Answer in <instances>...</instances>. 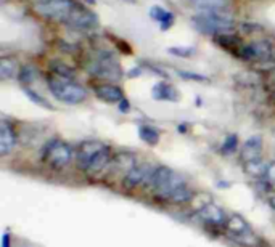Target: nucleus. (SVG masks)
<instances>
[{
    "instance_id": "nucleus-1",
    "label": "nucleus",
    "mask_w": 275,
    "mask_h": 247,
    "mask_svg": "<svg viewBox=\"0 0 275 247\" xmlns=\"http://www.w3.org/2000/svg\"><path fill=\"white\" fill-rule=\"evenodd\" d=\"M192 24L201 34L209 36H222V34H232L235 27V21L227 10L217 11H200L192 18Z\"/></svg>"
},
{
    "instance_id": "nucleus-2",
    "label": "nucleus",
    "mask_w": 275,
    "mask_h": 247,
    "mask_svg": "<svg viewBox=\"0 0 275 247\" xmlns=\"http://www.w3.org/2000/svg\"><path fill=\"white\" fill-rule=\"evenodd\" d=\"M185 183L187 182H185V178L181 173L174 172L172 168L166 165H160L155 168L148 188L153 189V193L158 199L169 202L171 196L181 186H183Z\"/></svg>"
},
{
    "instance_id": "nucleus-3",
    "label": "nucleus",
    "mask_w": 275,
    "mask_h": 247,
    "mask_svg": "<svg viewBox=\"0 0 275 247\" xmlns=\"http://www.w3.org/2000/svg\"><path fill=\"white\" fill-rule=\"evenodd\" d=\"M47 83L53 97L66 104H79L87 98V90L72 79L52 74L48 76Z\"/></svg>"
},
{
    "instance_id": "nucleus-4",
    "label": "nucleus",
    "mask_w": 275,
    "mask_h": 247,
    "mask_svg": "<svg viewBox=\"0 0 275 247\" xmlns=\"http://www.w3.org/2000/svg\"><path fill=\"white\" fill-rule=\"evenodd\" d=\"M74 157V149L72 146L61 142L58 138H53L44 146L42 151V159L46 164H48L55 170H63L72 162Z\"/></svg>"
},
{
    "instance_id": "nucleus-5",
    "label": "nucleus",
    "mask_w": 275,
    "mask_h": 247,
    "mask_svg": "<svg viewBox=\"0 0 275 247\" xmlns=\"http://www.w3.org/2000/svg\"><path fill=\"white\" fill-rule=\"evenodd\" d=\"M89 74H93L105 81L116 82L122 77V71L119 63L116 61L115 55L110 52H100L97 58L92 60V63L89 64Z\"/></svg>"
},
{
    "instance_id": "nucleus-6",
    "label": "nucleus",
    "mask_w": 275,
    "mask_h": 247,
    "mask_svg": "<svg viewBox=\"0 0 275 247\" xmlns=\"http://www.w3.org/2000/svg\"><path fill=\"white\" fill-rule=\"evenodd\" d=\"M77 7L72 0H39L36 3V11L41 16L52 21L68 22L72 11Z\"/></svg>"
},
{
    "instance_id": "nucleus-7",
    "label": "nucleus",
    "mask_w": 275,
    "mask_h": 247,
    "mask_svg": "<svg viewBox=\"0 0 275 247\" xmlns=\"http://www.w3.org/2000/svg\"><path fill=\"white\" fill-rule=\"evenodd\" d=\"M272 55L274 47L266 39H259V41H254L252 43L243 45L237 53L238 58L243 61H271Z\"/></svg>"
},
{
    "instance_id": "nucleus-8",
    "label": "nucleus",
    "mask_w": 275,
    "mask_h": 247,
    "mask_svg": "<svg viewBox=\"0 0 275 247\" xmlns=\"http://www.w3.org/2000/svg\"><path fill=\"white\" fill-rule=\"evenodd\" d=\"M230 236L238 241L240 244H243L246 247H251V246H256L257 244V239L254 233H252V229L250 228V225L246 223L243 218L240 215H232L229 217V222H227V226Z\"/></svg>"
},
{
    "instance_id": "nucleus-9",
    "label": "nucleus",
    "mask_w": 275,
    "mask_h": 247,
    "mask_svg": "<svg viewBox=\"0 0 275 247\" xmlns=\"http://www.w3.org/2000/svg\"><path fill=\"white\" fill-rule=\"evenodd\" d=\"M155 168L150 164H137L122 177V186L126 189H136L138 186H148Z\"/></svg>"
},
{
    "instance_id": "nucleus-10",
    "label": "nucleus",
    "mask_w": 275,
    "mask_h": 247,
    "mask_svg": "<svg viewBox=\"0 0 275 247\" xmlns=\"http://www.w3.org/2000/svg\"><path fill=\"white\" fill-rule=\"evenodd\" d=\"M106 144L102 142H97V140H87V142H82L77 146L76 151V164L81 168L82 172H86V168L91 164V161L97 156L100 151L105 148Z\"/></svg>"
},
{
    "instance_id": "nucleus-11",
    "label": "nucleus",
    "mask_w": 275,
    "mask_h": 247,
    "mask_svg": "<svg viewBox=\"0 0 275 247\" xmlns=\"http://www.w3.org/2000/svg\"><path fill=\"white\" fill-rule=\"evenodd\" d=\"M198 217L206 226H214V228H226L229 222V215L226 213V210L214 204H206L198 212Z\"/></svg>"
},
{
    "instance_id": "nucleus-12",
    "label": "nucleus",
    "mask_w": 275,
    "mask_h": 247,
    "mask_svg": "<svg viewBox=\"0 0 275 247\" xmlns=\"http://www.w3.org/2000/svg\"><path fill=\"white\" fill-rule=\"evenodd\" d=\"M261 153H262V138L259 135H252L251 138L246 140L243 148L240 151V161L246 165L252 161L261 159Z\"/></svg>"
},
{
    "instance_id": "nucleus-13",
    "label": "nucleus",
    "mask_w": 275,
    "mask_h": 247,
    "mask_svg": "<svg viewBox=\"0 0 275 247\" xmlns=\"http://www.w3.org/2000/svg\"><path fill=\"white\" fill-rule=\"evenodd\" d=\"M68 24H71L74 29H93L97 26V16L92 11L77 7L68 20Z\"/></svg>"
},
{
    "instance_id": "nucleus-14",
    "label": "nucleus",
    "mask_w": 275,
    "mask_h": 247,
    "mask_svg": "<svg viewBox=\"0 0 275 247\" xmlns=\"http://www.w3.org/2000/svg\"><path fill=\"white\" fill-rule=\"evenodd\" d=\"M16 144V133L7 121L0 124V156L5 157L13 151Z\"/></svg>"
},
{
    "instance_id": "nucleus-15",
    "label": "nucleus",
    "mask_w": 275,
    "mask_h": 247,
    "mask_svg": "<svg viewBox=\"0 0 275 247\" xmlns=\"http://www.w3.org/2000/svg\"><path fill=\"white\" fill-rule=\"evenodd\" d=\"M95 95H97L98 100L105 101V103H119L121 100H124V92L117 87V85H111V83H102V85L95 87Z\"/></svg>"
},
{
    "instance_id": "nucleus-16",
    "label": "nucleus",
    "mask_w": 275,
    "mask_h": 247,
    "mask_svg": "<svg viewBox=\"0 0 275 247\" xmlns=\"http://www.w3.org/2000/svg\"><path fill=\"white\" fill-rule=\"evenodd\" d=\"M151 95H153V98L158 101H177L179 100L177 90L166 82L156 83V85L151 88Z\"/></svg>"
},
{
    "instance_id": "nucleus-17",
    "label": "nucleus",
    "mask_w": 275,
    "mask_h": 247,
    "mask_svg": "<svg viewBox=\"0 0 275 247\" xmlns=\"http://www.w3.org/2000/svg\"><path fill=\"white\" fill-rule=\"evenodd\" d=\"M111 165H113L115 170H122V172H124V175H126V173L131 170L132 167H136L137 164H136V157H134V154H131V153H119L113 159V162H111Z\"/></svg>"
},
{
    "instance_id": "nucleus-18",
    "label": "nucleus",
    "mask_w": 275,
    "mask_h": 247,
    "mask_svg": "<svg viewBox=\"0 0 275 247\" xmlns=\"http://www.w3.org/2000/svg\"><path fill=\"white\" fill-rule=\"evenodd\" d=\"M216 42L221 45L222 48L232 52L233 55H237L240 52V48L243 47V43L240 42V39L235 37L233 34H222V36H216Z\"/></svg>"
},
{
    "instance_id": "nucleus-19",
    "label": "nucleus",
    "mask_w": 275,
    "mask_h": 247,
    "mask_svg": "<svg viewBox=\"0 0 275 247\" xmlns=\"http://www.w3.org/2000/svg\"><path fill=\"white\" fill-rule=\"evenodd\" d=\"M193 7L198 11H217L229 7V0H193Z\"/></svg>"
},
{
    "instance_id": "nucleus-20",
    "label": "nucleus",
    "mask_w": 275,
    "mask_h": 247,
    "mask_svg": "<svg viewBox=\"0 0 275 247\" xmlns=\"http://www.w3.org/2000/svg\"><path fill=\"white\" fill-rule=\"evenodd\" d=\"M16 74H20L16 61L12 58H2V61H0V79L8 81V79H12Z\"/></svg>"
},
{
    "instance_id": "nucleus-21",
    "label": "nucleus",
    "mask_w": 275,
    "mask_h": 247,
    "mask_svg": "<svg viewBox=\"0 0 275 247\" xmlns=\"http://www.w3.org/2000/svg\"><path fill=\"white\" fill-rule=\"evenodd\" d=\"M138 137H140V140H143V142L150 146L158 144V142H160L158 130H155L153 127H148V125H140L138 127Z\"/></svg>"
},
{
    "instance_id": "nucleus-22",
    "label": "nucleus",
    "mask_w": 275,
    "mask_h": 247,
    "mask_svg": "<svg viewBox=\"0 0 275 247\" xmlns=\"http://www.w3.org/2000/svg\"><path fill=\"white\" fill-rule=\"evenodd\" d=\"M192 198H193V191L188 188L187 183H185L183 186H181L171 196L169 202L171 204H187V202L192 201Z\"/></svg>"
},
{
    "instance_id": "nucleus-23",
    "label": "nucleus",
    "mask_w": 275,
    "mask_h": 247,
    "mask_svg": "<svg viewBox=\"0 0 275 247\" xmlns=\"http://www.w3.org/2000/svg\"><path fill=\"white\" fill-rule=\"evenodd\" d=\"M245 170L250 173L252 177H259V178H264L266 177V170H267V164H264L261 159L257 161H252L250 164L245 165Z\"/></svg>"
},
{
    "instance_id": "nucleus-24",
    "label": "nucleus",
    "mask_w": 275,
    "mask_h": 247,
    "mask_svg": "<svg viewBox=\"0 0 275 247\" xmlns=\"http://www.w3.org/2000/svg\"><path fill=\"white\" fill-rule=\"evenodd\" d=\"M23 92L26 93V97L29 98L32 103H36L39 106H42V108H46V109H53V106L48 103V101L42 97V95H39L37 92H34V90H31L29 87H23Z\"/></svg>"
},
{
    "instance_id": "nucleus-25",
    "label": "nucleus",
    "mask_w": 275,
    "mask_h": 247,
    "mask_svg": "<svg viewBox=\"0 0 275 247\" xmlns=\"http://www.w3.org/2000/svg\"><path fill=\"white\" fill-rule=\"evenodd\" d=\"M237 148H238V137L235 133L227 135L226 140H224L222 146H221V151L224 154H232V153L237 151Z\"/></svg>"
},
{
    "instance_id": "nucleus-26",
    "label": "nucleus",
    "mask_w": 275,
    "mask_h": 247,
    "mask_svg": "<svg viewBox=\"0 0 275 247\" xmlns=\"http://www.w3.org/2000/svg\"><path fill=\"white\" fill-rule=\"evenodd\" d=\"M52 69H53V74H57V76L68 77V79L74 77V69H72V67H69L68 64L61 63V61H57V63H53V64H52Z\"/></svg>"
},
{
    "instance_id": "nucleus-27",
    "label": "nucleus",
    "mask_w": 275,
    "mask_h": 247,
    "mask_svg": "<svg viewBox=\"0 0 275 247\" xmlns=\"http://www.w3.org/2000/svg\"><path fill=\"white\" fill-rule=\"evenodd\" d=\"M18 79L23 85H29V83L36 79V69L32 66H24L23 69L20 71Z\"/></svg>"
},
{
    "instance_id": "nucleus-28",
    "label": "nucleus",
    "mask_w": 275,
    "mask_h": 247,
    "mask_svg": "<svg viewBox=\"0 0 275 247\" xmlns=\"http://www.w3.org/2000/svg\"><path fill=\"white\" fill-rule=\"evenodd\" d=\"M179 76L185 81H196V82H207L209 79L206 76H201V74H196V72H190V71H179Z\"/></svg>"
},
{
    "instance_id": "nucleus-29",
    "label": "nucleus",
    "mask_w": 275,
    "mask_h": 247,
    "mask_svg": "<svg viewBox=\"0 0 275 247\" xmlns=\"http://www.w3.org/2000/svg\"><path fill=\"white\" fill-rule=\"evenodd\" d=\"M166 13H167V10H164L162 7H160V5H155V7H151V10H150L151 20H155V21H158V22H161V20L164 18Z\"/></svg>"
},
{
    "instance_id": "nucleus-30",
    "label": "nucleus",
    "mask_w": 275,
    "mask_h": 247,
    "mask_svg": "<svg viewBox=\"0 0 275 247\" xmlns=\"http://www.w3.org/2000/svg\"><path fill=\"white\" fill-rule=\"evenodd\" d=\"M171 55H176V56H190L195 53V48L192 47H174L167 50Z\"/></svg>"
},
{
    "instance_id": "nucleus-31",
    "label": "nucleus",
    "mask_w": 275,
    "mask_h": 247,
    "mask_svg": "<svg viewBox=\"0 0 275 247\" xmlns=\"http://www.w3.org/2000/svg\"><path fill=\"white\" fill-rule=\"evenodd\" d=\"M174 20H176V16H174L171 11H167L166 16H164V18H162L161 22H160V29H161V31H167V29H169V27L174 24Z\"/></svg>"
},
{
    "instance_id": "nucleus-32",
    "label": "nucleus",
    "mask_w": 275,
    "mask_h": 247,
    "mask_svg": "<svg viewBox=\"0 0 275 247\" xmlns=\"http://www.w3.org/2000/svg\"><path fill=\"white\" fill-rule=\"evenodd\" d=\"M266 182H275V161L271 162V164H267V170H266V177H264Z\"/></svg>"
},
{
    "instance_id": "nucleus-33",
    "label": "nucleus",
    "mask_w": 275,
    "mask_h": 247,
    "mask_svg": "<svg viewBox=\"0 0 275 247\" xmlns=\"http://www.w3.org/2000/svg\"><path fill=\"white\" fill-rule=\"evenodd\" d=\"M117 109H119L122 114H126V112H129V109H131V103H129V100H127V98L121 100L119 103H117Z\"/></svg>"
},
{
    "instance_id": "nucleus-34",
    "label": "nucleus",
    "mask_w": 275,
    "mask_h": 247,
    "mask_svg": "<svg viewBox=\"0 0 275 247\" xmlns=\"http://www.w3.org/2000/svg\"><path fill=\"white\" fill-rule=\"evenodd\" d=\"M10 233L8 231H5L3 236H2V247H10Z\"/></svg>"
},
{
    "instance_id": "nucleus-35",
    "label": "nucleus",
    "mask_w": 275,
    "mask_h": 247,
    "mask_svg": "<svg viewBox=\"0 0 275 247\" xmlns=\"http://www.w3.org/2000/svg\"><path fill=\"white\" fill-rule=\"evenodd\" d=\"M140 74H142V69H140V67H134V69L129 71V77H137Z\"/></svg>"
},
{
    "instance_id": "nucleus-36",
    "label": "nucleus",
    "mask_w": 275,
    "mask_h": 247,
    "mask_svg": "<svg viewBox=\"0 0 275 247\" xmlns=\"http://www.w3.org/2000/svg\"><path fill=\"white\" fill-rule=\"evenodd\" d=\"M269 204L272 206V209L275 210V198H271V201H269Z\"/></svg>"
}]
</instances>
